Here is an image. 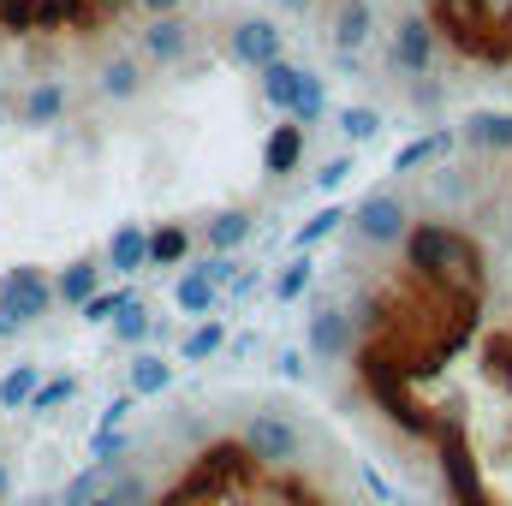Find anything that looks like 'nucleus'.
<instances>
[{"mask_svg": "<svg viewBox=\"0 0 512 506\" xmlns=\"http://www.w3.org/2000/svg\"><path fill=\"white\" fill-rule=\"evenodd\" d=\"M131 298H137V292H131V286H114V292H108V286H102V292H90V298H84V304H78V316H84V322H90V328H108V322H114V316H120V310H126Z\"/></svg>", "mask_w": 512, "mask_h": 506, "instance_id": "obj_26", "label": "nucleus"}, {"mask_svg": "<svg viewBox=\"0 0 512 506\" xmlns=\"http://www.w3.org/2000/svg\"><path fill=\"white\" fill-rule=\"evenodd\" d=\"M340 131H346L352 143H364V137L382 131V114H376V108H346V114H340Z\"/></svg>", "mask_w": 512, "mask_h": 506, "instance_id": "obj_32", "label": "nucleus"}, {"mask_svg": "<svg viewBox=\"0 0 512 506\" xmlns=\"http://www.w3.org/2000/svg\"><path fill=\"white\" fill-rule=\"evenodd\" d=\"M12 501V477H6V465H0V506Z\"/></svg>", "mask_w": 512, "mask_h": 506, "instance_id": "obj_42", "label": "nucleus"}, {"mask_svg": "<svg viewBox=\"0 0 512 506\" xmlns=\"http://www.w3.org/2000/svg\"><path fill=\"white\" fill-rule=\"evenodd\" d=\"M126 453H131L126 429H96V435H90V465H114V471H120Z\"/></svg>", "mask_w": 512, "mask_h": 506, "instance_id": "obj_30", "label": "nucleus"}, {"mask_svg": "<svg viewBox=\"0 0 512 506\" xmlns=\"http://www.w3.org/2000/svg\"><path fill=\"white\" fill-rule=\"evenodd\" d=\"M304 346H310L316 358L340 364V358H352V346H358V328H352V316H346L340 304H322V310L310 316V334H304Z\"/></svg>", "mask_w": 512, "mask_h": 506, "instance_id": "obj_5", "label": "nucleus"}, {"mask_svg": "<svg viewBox=\"0 0 512 506\" xmlns=\"http://www.w3.org/2000/svg\"><path fill=\"white\" fill-rule=\"evenodd\" d=\"M24 506H54V495H30Z\"/></svg>", "mask_w": 512, "mask_h": 506, "instance_id": "obj_43", "label": "nucleus"}, {"mask_svg": "<svg viewBox=\"0 0 512 506\" xmlns=\"http://www.w3.org/2000/svg\"><path fill=\"white\" fill-rule=\"evenodd\" d=\"M227 346H233V358H251V352H256V334H239V340H227Z\"/></svg>", "mask_w": 512, "mask_h": 506, "instance_id": "obj_41", "label": "nucleus"}, {"mask_svg": "<svg viewBox=\"0 0 512 506\" xmlns=\"http://www.w3.org/2000/svg\"><path fill=\"white\" fill-rule=\"evenodd\" d=\"M370 30H376V6L370 0H340V12H334V48H364L370 42Z\"/></svg>", "mask_w": 512, "mask_h": 506, "instance_id": "obj_15", "label": "nucleus"}, {"mask_svg": "<svg viewBox=\"0 0 512 506\" xmlns=\"http://www.w3.org/2000/svg\"><path fill=\"white\" fill-rule=\"evenodd\" d=\"M322 114H328V90H322V78H316V72H304V102H298V114H292V120H298V126H310V120H322Z\"/></svg>", "mask_w": 512, "mask_h": 506, "instance_id": "obj_31", "label": "nucleus"}, {"mask_svg": "<svg viewBox=\"0 0 512 506\" xmlns=\"http://www.w3.org/2000/svg\"><path fill=\"white\" fill-rule=\"evenodd\" d=\"M96 90H102L108 102H131V96L143 90V72H137V60H108V66H102V78H96Z\"/></svg>", "mask_w": 512, "mask_h": 506, "instance_id": "obj_25", "label": "nucleus"}, {"mask_svg": "<svg viewBox=\"0 0 512 506\" xmlns=\"http://www.w3.org/2000/svg\"><path fill=\"white\" fill-rule=\"evenodd\" d=\"M197 268H203V274H209V280H215V286L227 292V280H233V274H239L245 262H233V256H227V251H215V256H209V262H197Z\"/></svg>", "mask_w": 512, "mask_h": 506, "instance_id": "obj_34", "label": "nucleus"}, {"mask_svg": "<svg viewBox=\"0 0 512 506\" xmlns=\"http://www.w3.org/2000/svg\"><path fill=\"white\" fill-rule=\"evenodd\" d=\"M72 399H78V376H42V387L30 393L24 411H30V417H54V411L72 405Z\"/></svg>", "mask_w": 512, "mask_h": 506, "instance_id": "obj_24", "label": "nucleus"}, {"mask_svg": "<svg viewBox=\"0 0 512 506\" xmlns=\"http://www.w3.org/2000/svg\"><path fill=\"white\" fill-rule=\"evenodd\" d=\"M298 447H304V435L280 411H256L251 423H245V453L262 459V465H286V459H298Z\"/></svg>", "mask_w": 512, "mask_h": 506, "instance_id": "obj_3", "label": "nucleus"}, {"mask_svg": "<svg viewBox=\"0 0 512 506\" xmlns=\"http://www.w3.org/2000/svg\"><path fill=\"white\" fill-rule=\"evenodd\" d=\"M471 251V239L465 233H453V227H441V221H417V227H405V262L411 268H423V274H453Z\"/></svg>", "mask_w": 512, "mask_h": 506, "instance_id": "obj_1", "label": "nucleus"}, {"mask_svg": "<svg viewBox=\"0 0 512 506\" xmlns=\"http://www.w3.org/2000/svg\"><path fill=\"white\" fill-rule=\"evenodd\" d=\"M459 137L471 149H512V114H471Z\"/></svg>", "mask_w": 512, "mask_h": 506, "instance_id": "obj_19", "label": "nucleus"}, {"mask_svg": "<svg viewBox=\"0 0 512 506\" xmlns=\"http://www.w3.org/2000/svg\"><path fill=\"white\" fill-rule=\"evenodd\" d=\"M108 328H114V340H120V346H143V340L155 334V316H149V304H143V298H131Z\"/></svg>", "mask_w": 512, "mask_h": 506, "instance_id": "obj_27", "label": "nucleus"}, {"mask_svg": "<svg viewBox=\"0 0 512 506\" xmlns=\"http://www.w3.org/2000/svg\"><path fill=\"white\" fill-rule=\"evenodd\" d=\"M185 256H191V233H185L179 221H167V227L149 233V268H173V262H185Z\"/></svg>", "mask_w": 512, "mask_h": 506, "instance_id": "obj_20", "label": "nucleus"}, {"mask_svg": "<svg viewBox=\"0 0 512 506\" xmlns=\"http://www.w3.org/2000/svg\"><path fill=\"white\" fill-rule=\"evenodd\" d=\"M215 352H227V322H215V316H203L185 340H179V364H209Z\"/></svg>", "mask_w": 512, "mask_h": 506, "instance_id": "obj_18", "label": "nucleus"}, {"mask_svg": "<svg viewBox=\"0 0 512 506\" xmlns=\"http://www.w3.org/2000/svg\"><path fill=\"white\" fill-rule=\"evenodd\" d=\"M280 48H286V36H280V24L274 18H239L233 24V42H227V54L239 60V66H268V60H280Z\"/></svg>", "mask_w": 512, "mask_h": 506, "instance_id": "obj_6", "label": "nucleus"}, {"mask_svg": "<svg viewBox=\"0 0 512 506\" xmlns=\"http://www.w3.org/2000/svg\"><path fill=\"white\" fill-rule=\"evenodd\" d=\"M411 96H417V108H441V84H417Z\"/></svg>", "mask_w": 512, "mask_h": 506, "instance_id": "obj_38", "label": "nucleus"}, {"mask_svg": "<svg viewBox=\"0 0 512 506\" xmlns=\"http://www.w3.org/2000/svg\"><path fill=\"white\" fill-rule=\"evenodd\" d=\"M251 233H256V215L251 209H221L215 221H209V251H239V245H251Z\"/></svg>", "mask_w": 512, "mask_h": 506, "instance_id": "obj_17", "label": "nucleus"}, {"mask_svg": "<svg viewBox=\"0 0 512 506\" xmlns=\"http://www.w3.org/2000/svg\"><path fill=\"white\" fill-rule=\"evenodd\" d=\"M143 54H149L155 66H179V60L191 54V24H185L179 12L149 18V24H143Z\"/></svg>", "mask_w": 512, "mask_h": 506, "instance_id": "obj_7", "label": "nucleus"}, {"mask_svg": "<svg viewBox=\"0 0 512 506\" xmlns=\"http://www.w3.org/2000/svg\"><path fill=\"white\" fill-rule=\"evenodd\" d=\"M131 405H137V393H120V399H108V411H102V423L96 429H120L131 417Z\"/></svg>", "mask_w": 512, "mask_h": 506, "instance_id": "obj_36", "label": "nucleus"}, {"mask_svg": "<svg viewBox=\"0 0 512 506\" xmlns=\"http://www.w3.org/2000/svg\"><path fill=\"white\" fill-rule=\"evenodd\" d=\"M102 274H108V268H102L96 256H72V262L54 274V304H72V310H78L90 292H102Z\"/></svg>", "mask_w": 512, "mask_h": 506, "instance_id": "obj_11", "label": "nucleus"}, {"mask_svg": "<svg viewBox=\"0 0 512 506\" xmlns=\"http://www.w3.org/2000/svg\"><path fill=\"white\" fill-rule=\"evenodd\" d=\"M256 286H262V268H239V274H233V280H227V298H233V304H239V298H251Z\"/></svg>", "mask_w": 512, "mask_h": 506, "instance_id": "obj_35", "label": "nucleus"}, {"mask_svg": "<svg viewBox=\"0 0 512 506\" xmlns=\"http://www.w3.org/2000/svg\"><path fill=\"white\" fill-rule=\"evenodd\" d=\"M18 334H24V322H18V316L0 304V340H18Z\"/></svg>", "mask_w": 512, "mask_h": 506, "instance_id": "obj_39", "label": "nucleus"}, {"mask_svg": "<svg viewBox=\"0 0 512 506\" xmlns=\"http://www.w3.org/2000/svg\"><path fill=\"white\" fill-rule=\"evenodd\" d=\"M137 6H143V12H149V18H161V12H179V6H185V0H137Z\"/></svg>", "mask_w": 512, "mask_h": 506, "instance_id": "obj_40", "label": "nucleus"}, {"mask_svg": "<svg viewBox=\"0 0 512 506\" xmlns=\"http://www.w3.org/2000/svg\"><path fill=\"white\" fill-rule=\"evenodd\" d=\"M280 376H286V381H304V376H310V370H304V352H292V346H286V352H280Z\"/></svg>", "mask_w": 512, "mask_h": 506, "instance_id": "obj_37", "label": "nucleus"}, {"mask_svg": "<svg viewBox=\"0 0 512 506\" xmlns=\"http://www.w3.org/2000/svg\"><path fill=\"white\" fill-rule=\"evenodd\" d=\"M453 149V137L447 131H435V137H411L399 155H393V173H411V167H423V161H441Z\"/></svg>", "mask_w": 512, "mask_h": 506, "instance_id": "obj_28", "label": "nucleus"}, {"mask_svg": "<svg viewBox=\"0 0 512 506\" xmlns=\"http://www.w3.org/2000/svg\"><path fill=\"white\" fill-rule=\"evenodd\" d=\"M435 54H441V42H435V24L429 18H399V30H393V66L399 72H411V78H429V66H435Z\"/></svg>", "mask_w": 512, "mask_h": 506, "instance_id": "obj_4", "label": "nucleus"}, {"mask_svg": "<svg viewBox=\"0 0 512 506\" xmlns=\"http://www.w3.org/2000/svg\"><path fill=\"white\" fill-rule=\"evenodd\" d=\"M90 506H149V477H143V471H114L108 489Z\"/></svg>", "mask_w": 512, "mask_h": 506, "instance_id": "obj_23", "label": "nucleus"}, {"mask_svg": "<svg viewBox=\"0 0 512 506\" xmlns=\"http://www.w3.org/2000/svg\"><path fill=\"white\" fill-rule=\"evenodd\" d=\"M36 387H42V364H12L0 376V411H24Z\"/></svg>", "mask_w": 512, "mask_h": 506, "instance_id": "obj_21", "label": "nucleus"}, {"mask_svg": "<svg viewBox=\"0 0 512 506\" xmlns=\"http://www.w3.org/2000/svg\"><path fill=\"white\" fill-rule=\"evenodd\" d=\"M310 280H316V262H310V251H298L280 274H274V286H268V292H274V304H292V298H304V292H310Z\"/></svg>", "mask_w": 512, "mask_h": 506, "instance_id": "obj_22", "label": "nucleus"}, {"mask_svg": "<svg viewBox=\"0 0 512 506\" xmlns=\"http://www.w3.org/2000/svg\"><path fill=\"white\" fill-rule=\"evenodd\" d=\"M298 161H304V126L286 120V126L268 131V143H262V167H268V173H292Z\"/></svg>", "mask_w": 512, "mask_h": 506, "instance_id": "obj_16", "label": "nucleus"}, {"mask_svg": "<svg viewBox=\"0 0 512 506\" xmlns=\"http://www.w3.org/2000/svg\"><path fill=\"white\" fill-rule=\"evenodd\" d=\"M102 262H108V274H120V280L143 274V268H149V227L120 221V227H114V239H108V251H102Z\"/></svg>", "mask_w": 512, "mask_h": 506, "instance_id": "obj_10", "label": "nucleus"}, {"mask_svg": "<svg viewBox=\"0 0 512 506\" xmlns=\"http://www.w3.org/2000/svg\"><path fill=\"white\" fill-rule=\"evenodd\" d=\"M173 304H179V316H197V322H203V316L221 304V286H215L203 268H185V274L173 280Z\"/></svg>", "mask_w": 512, "mask_h": 506, "instance_id": "obj_13", "label": "nucleus"}, {"mask_svg": "<svg viewBox=\"0 0 512 506\" xmlns=\"http://www.w3.org/2000/svg\"><path fill=\"white\" fill-rule=\"evenodd\" d=\"M173 387V364L161 358V352H137L126 364V393H137V399H161Z\"/></svg>", "mask_w": 512, "mask_h": 506, "instance_id": "obj_14", "label": "nucleus"}, {"mask_svg": "<svg viewBox=\"0 0 512 506\" xmlns=\"http://www.w3.org/2000/svg\"><path fill=\"white\" fill-rule=\"evenodd\" d=\"M280 6H286V12H304V6H310V0H280Z\"/></svg>", "mask_w": 512, "mask_h": 506, "instance_id": "obj_44", "label": "nucleus"}, {"mask_svg": "<svg viewBox=\"0 0 512 506\" xmlns=\"http://www.w3.org/2000/svg\"><path fill=\"white\" fill-rule=\"evenodd\" d=\"M340 221H352V215H346L340 203H328V209H316V215H310V221L298 227V251H310V245H322V239H334V233H340Z\"/></svg>", "mask_w": 512, "mask_h": 506, "instance_id": "obj_29", "label": "nucleus"}, {"mask_svg": "<svg viewBox=\"0 0 512 506\" xmlns=\"http://www.w3.org/2000/svg\"><path fill=\"white\" fill-rule=\"evenodd\" d=\"M262 102H268L280 120H292V114H298V102H304V66H292L286 54H280V60H268V66H262Z\"/></svg>", "mask_w": 512, "mask_h": 506, "instance_id": "obj_9", "label": "nucleus"}, {"mask_svg": "<svg viewBox=\"0 0 512 506\" xmlns=\"http://www.w3.org/2000/svg\"><path fill=\"white\" fill-rule=\"evenodd\" d=\"M352 221H358V233H364L370 245H393V239H405V227H411V221H405V203L387 197V191L382 197H364Z\"/></svg>", "mask_w": 512, "mask_h": 506, "instance_id": "obj_8", "label": "nucleus"}, {"mask_svg": "<svg viewBox=\"0 0 512 506\" xmlns=\"http://www.w3.org/2000/svg\"><path fill=\"white\" fill-rule=\"evenodd\" d=\"M0 304L30 328V322H42L48 310H54V280L42 274V268H30V262H18V268H0Z\"/></svg>", "mask_w": 512, "mask_h": 506, "instance_id": "obj_2", "label": "nucleus"}, {"mask_svg": "<svg viewBox=\"0 0 512 506\" xmlns=\"http://www.w3.org/2000/svg\"><path fill=\"white\" fill-rule=\"evenodd\" d=\"M18 120H24V126H60V120H66V84H60V78L30 84L24 102H18Z\"/></svg>", "mask_w": 512, "mask_h": 506, "instance_id": "obj_12", "label": "nucleus"}, {"mask_svg": "<svg viewBox=\"0 0 512 506\" xmlns=\"http://www.w3.org/2000/svg\"><path fill=\"white\" fill-rule=\"evenodd\" d=\"M346 179H352V155H334V161H328V167H322V173H316V191H322V197H328V191H340V185H346Z\"/></svg>", "mask_w": 512, "mask_h": 506, "instance_id": "obj_33", "label": "nucleus"}]
</instances>
